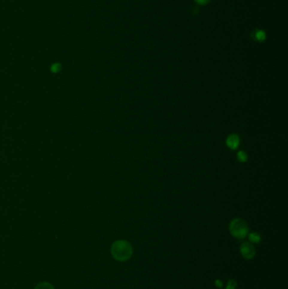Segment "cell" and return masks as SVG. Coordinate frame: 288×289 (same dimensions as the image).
Segmentation results:
<instances>
[{
    "instance_id": "6da1fadb",
    "label": "cell",
    "mask_w": 288,
    "mask_h": 289,
    "mask_svg": "<svg viewBox=\"0 0 288 289\" xmlns=\"http://www.w3.org/2000/svg\"><path fill=\"white\" fill-rule=\"evenodd\" d=\"M112 255L118 261H126L133 255L132 245L126 240H118L114 242L111 248Z\"/></svg>"
},
{
    "instance_id": "7a4b0ae2",
    "label": "cell",
    "mask_w": 288,
    "mask_h": 289,
    "mask_svg": "<svg viewBox=\"0 0 288 289\" xmlns=\"http://www.w3.org/2000/svg\"><path fill=\"white\" fill-rule=\"evenodd\" d=\"M229 229L231 235L238 239L244 238L248 233V226L243 220L237 218L232 220L230 223Z\"/></svg>"
},
{
    "instance_id": "3957f363",
    "label": "cell",
    "mask_w": 288,
    "mask_h": 289,
    "mask_svg": "<svg viewBox=\"0 0 288 289\" xmlns=\"http://www.w3.org/2000/svg\"><path fill=\"white\" fill-rule=\"evenodd\" d=\"M240 252H241L242 255L248 260L254 258L255 253H256L254 246L248 242H245L242 244L240 247Z\"/></svg>"
},
{
    "instance_id": "277c9868",
    "label": "cell",
    "mask_w": 288,
    "mask_h": 289,
    "mask_svg": "<svg viewBox=\"0 0 288 289\" xmlns=\"http://www.w3.org/2000/svg\"><path fill=\"white\" fill-rule=\"evenodd\" d=\"M227 146L231 150H235L237 149L238 146H239V143H240V140H239V137L238 135H237L235 134H232L231 135H229L228 137L227 138Z\"/></svg>"
},
{
    "instance_id": "5b68a950",
    "label": "cell",
    "mask_w": 288,
    "mask_h": 289,
    "mask_svg": "<svg viewBox=\"0 0 288 289\" xmlns=\"http://www.w3.org/2000/svg\"><path fill=\"white\" fill-rule=\"evenodd\" d=\"M248 239L252 243H257L261 240V237H260V234H258L257 232H251L248 234Z\"/></svg>"
},
{
    "instance_id": "8992f818",
    "label": "cell",
    "mask_w": 288,
    "mask_h": 289,
    "mask_svg": "<svg viewBox=\"0 0 288 289\" xmlns=\"http://www.w3.org/2000/svg\"><path fill=\"white\" fill-rule=\"evenodd\" d=\"M35 289H55V288H53V286H52L51 283H49V282H40V283H38V284L36 286Z\"/></svg>"
},
{
    "instance_id": "52a82bcc",
    "label": "cell",
    "mask_w": 288,
    "mask_h": 289,
    "mask_svg": "<svg viewBox=\"0 0 288 289\" xmlns=\"http://www.w3.org/2000/svg\"><path fill=\"white\" fill-rule=\"evenodd\" d=\"M237 158H238V160L240 161L244 162V161L248 160V155H247L243 151H240V152L237 153Z\"/></svg>"
},
{
    "instance_id": "ba28073f",
    "label": "cell",
    "mask_w": 288,
    "mask_h": 289,
    "mask_svg": "<svg viewBox=\"0 0 288 289\" xmlns=\"http://www.w3.org/2000/svg\"><path fill=\"white\" fill-rule=\"evenodd\" d=\"M236 287H237L236 281L233 279H231L228 281L226 289H236Z\"/></svg>"
},
{
    "instance_id": "9c48e42d",
    "label": "cell",
    "mask_w": 288,
    "mask_h": 289,
    "mask_svg": "<svg viewBox=\"0 0 288 289\" xmlns=\"http://www.w3.org/2000/svg\"><path fill=\"white\" fill-rule=\"evenodd\" d=\"M256 37H257V39H258L259 41H263L265 37V33H264L263 31H260V32H258V33H257V35H256Z\"/></svg>"
},
{
    "instance_id": "30bf717a",
    "label": "cell",
    "mask_w": 288,
    "mask_h": 289,
    "mask_svg": "<svg viewBox=\"0 0 288 289\" xmlns=\"http://www.w3.org/2000/svg\"><path fill=\"white\" fill-rule=\"evenodd\" d=\"M210 0H195V2L199 5H204L208 4Z\"/></svg>"
},
{
    "instance_id": "8fae6325",
    "label": "cell",
    "mask_w": 288,
    "mask_h": 289,
    "mask_svg": "<svg viewBox=\"0 0 288 289\" xmlns=\"http://www.w3.org/2000/svg\"><path fill=\"white\" fill-rule=\"evenodd\" d=\"M215 285H216V286L218 288H222V286H223L222 281V280H220V279L216 280V282H215Z\"/></svg>"
}]
</instances>
